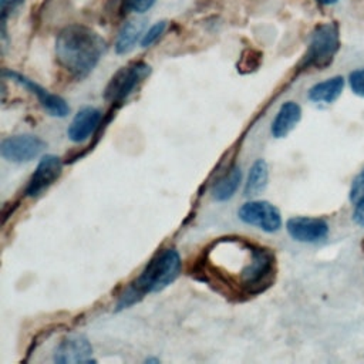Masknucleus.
Returning a JSON list of instances; mask_svg holds the SVG:
<instances>
[{
  "instance_id": "obj_1",
  "label": "nucleus",
  "mask_w": 364,
  "mask_h": 364,
  "mask_svg": "<svg viewBox=\"0 0 364 364\" xmlns=\"http://www.w3.org/2000/svg\"><path fill=\"white\" fill-rule=\"evenodd\" d=\"M107 50L104 38L82 24L64 27L55 38L58 64L75 80L85 78Z\"/></svg>"
},
{
  "instance_id": "obj_2",
  "label": "nucleus",
  "mask_w": 364,
  "mask_h": 364,
  "mask_svg": "<svg viewBox=\"0 0 364 364\" xmlns=\"http://www.w3.org/2000/svg\"><path fill=\"white\" fill-rule=\"evenodd\" d=\"M182 262L175 247L161 249L142 269L139 276L129 283L135 293L141 297L149 293H158L172 284L181 273Z\"/></svg>"
},
{
  "instance_id": "obj_3",
  "label": "nucleus",
  "mask_w": 364,
  "mask_h": 364,
  "mask_svg": "<svg viewBox=\"0 0 364 364\" xmlns=\"http://www.w3.org/2000/svg\"><path fill=\"white\" fill-rule=\"evenodd\" d=\"M340 46L338 40V30L337 26L333 23H323L318 24L310 37L307 51L303 57L301 65L304 68H317L321 70L327 67Z\"/></svg>"
},
{
  "instance_id": "obj_4",
  "label": "nucleus",
  "mask_w": 364,
  "mask_h": 364,
  "mask_svg": "<svg viewBox=\"0 0 364 364\" xmlns=\"http://www.w3.org/2000/svg\"><path fill=\"white\" fill-rule=\"evenodd\" d=\"M152 68L144 61H134L125 67H121L109 80L104 90V98L112 105L119 107L134 90L149 77Z\"/></svg>"
},
{
  "instance_id": "obj_5",
  "label": "nucleus",
  "mask_w": 364,
  "mask_h": 364,
  "mask_svg": "<svg viewBox=\"0 0 364 364\" xmlns=\"http://www.w3.org/2000/svg\"><path fill=\"white\" fill-rule=\"evenodd\" d=\"M239 219L250 226L273 233L282 228L280 210L267 200H249L237 209Z\"/></svg>"
},
{
  "instance_id": "obj_6",
  "label": "nucleus",
  "mask_w": 364,
  "mask_h": 364,
  "mask_svg": "<svg viewBox=\"0 0 364 364\" xmlns=\"http://www.w3.org/2000/svg\"><path fill=\"white\" fill-rule=\"evenodd\" d=\"M46 142L33 134H17L4 138L0 144V155L14 164L30 162L46 148Z\"/></svg>"
},
{
  "instance_id": "obj_7",
  "label": "nucleus",
  "mask_w": 364,
  "mask_h": 364,
  "mask_svg": "<svg viewBox=\"0 0 364 364\" xmlns=\"http://www.w3.org/2000/svg\"><path fill=\"white\" fill-rule=\"evenodd\" d=\"M3 75L13 80L14 82L20 84L26 90H28L31 94H34L40 102V105L51 115V117H58L64 118L70 114V107L64 98H61L57 94H51L47 90H44L41 85H38L36 81L30 80L28 77L13 71V70H4Z\"/></svg>"
},
{
  "instance_id": "obj_8",
  "label": "nucleus",
  "mask_w": 364,
  "mask_h": 364,
  "mask_svg": "<svg viewBox=\"0 0 364 364\" xmlns=\"http://www.w3.org/2000/svg\"><path fill=\"white\" fill-rule=\"evenodd\" d=\"M63 172V161L60 156L48 154L41 156L37 168L28 179V183L24 189V195L28 198H36L48 189Z\"/></svg>"
},
{
  "instance_id": "obj_9",
  "label": "nucleus",
  "mask_w": 364,
  "mask_h": 364,
  "mask_svg": "<svg viewBox=\"0 0 364 364\" xmlns=\"http://www.w3.org/2000/svg\"><path fill=\"white\" fill-rule=\"evenodd\" d=\"M53 360L58 364L97 363L92 358V346L82 334H73L63 338L53 353Z\"/></svg>"
},
{
  "instance_id": "obj_10",
  "label": "nucleus",
  "mask_w": 364,
  "mask_h": 364,
  "mask_svg": "<svg viewBox=\"0 0 364 364\" xmlns=\"http://www.w3.org/2000/svg\"><path fill=\"white\" fill-rule=\"evenodd\" d=\"M286 230L291 239L303 243H314L328 235V225L321 218L294 216L287 219Z\"/></svg>"
},
{
  "instance_id": "obj_11",
  "label": "nucleus",
  "mask_w": 364,
  "mask_h": 364,
  "mask_svg": "<svg viewBox=\"0 0 364 364\" xmlns=\"http://www.w3.org/2000/svg\"><path fill=\"white\" fill-rule=\"evenodd\" d=\"M102 121V114L98 108L87 105L78 109L71 124L67 128V136L73 142H84L92 134H95Z\"/></svg>"
},
{
  "instance_id": "obj_12",
  "label": "nucleus",
  "mask_w": 364,
  "mask_h": 364,
  "mask_svg": "<svg viewBox=\"0 0 364 364\" xmlns=\"http://www.w3.org/2000/svg\"><path fill=\"white\" fill-rule=\"evenodd\" d=\"M301 118V108L294 101H286L280 105L274 119L272 121V135L277 139L284 138L293 131V128L299 124Z\"/></svg>"
},
{
  "instance_id": "obj_13",
  "label": "nucleus",
  "mask_w": 364,
  "mask_h": 364,
  "mask_svg": "<svg viewBox=\"0 0 364 364\" xmlns=\"http://www.w3.org/2000/svg\"><path fill=\"white\" fill-rule=\"evenodd\" d=\"M242 182V169L237 164H233L225 173H222L218 181L213 183L210 193L216 202H226L229 200Z\"/></svg>"
},
{
  "instance_id": "obj_14",
  "label": "nucleus",
  "mask_w": 364,
  "mask_h": 364,
  "mask_svg": "<svg viewBox=\"0 0 364 364\" xmlns=\"http://www.w3.org/2000/svg\"><path fill=\"white\" fill-rule=\"evenodd\" d=\"M145 27V20L142 18H131L121 27L117 41H115V51L118 54H127L129 53L139 37H142V31Z\"/></svg>"
},
{
  "instance_id": "obj_15",
  "label": "nucleus",
  "mask_w": 364,
  "mask_h": 364,
  "mask_svg": "<svg viewBox=\"0 0 364 364\" xmlns=\"http://www.w3.org/2000/svg\"><path fill=\"white\" fill-rule=\"evenodd\" d=\"M343 88H344V78L340 75L331 77L326 81H321L313 85L309 90V100L313 102L331 104L340 97Z\"/></svg>"
},
{
  "instance_id": "obj_16",
  "label": "nucleus",
  "mask_w": 364,
  "mask_h": 364,
  "mask_svg": "<svg viewBox=\"0 0 364 364\" xmlns=\"http://www.w3.org/2000/svg\"><path fill=\"white\" fill-rule=\"evenodd\" d=\"M269 181V166L267 162L262 158L256 159L249 169V175L245 183V195L256 196L264 191Z\"/></svg>"
},
{
  "instance_id": "obj_17",
  "label": "nucleus",
  "mask_w": 364,
  "mask_h": 364,
  "mask_svg": "<svg viewBox=\"0 0 364 364\" xmlns=\"http://www.w3.org/2000/svg\"><path fill=\"white\" fill-rule=\"evenodd\" d=\"M262 61V53L255 51V50H245L237 61V71L242 74H247L252 73L255 70H257V67L260 65Z\"/></svg>"
},
{
  "instance_id": "obj_18",
  "label": "nucleus",
  "mask_w": 364,
  "mask_h": 364,
  "mask_svg": "<svg viewBox=\"0 0 364 364\" xmlns=\"http://www.w3.org/2000/svg\"><path fill=\"white\" fill-rule=\"evenodd\" d=\"M165 28H166V21L165 20H161V21H156L155 24H152L148 28V31L144 33V36L141 38V47L146 48V47L152 46L164 34Z\"/></svg>"
},
{
  "instance_id": "obj_19",
  "label": "nucleus",
  "mask_w": 364,
  "mask_h": 364,
  "mask_svg": "<svg viewBox=\"0 0 364 364\" xmlns=\"http://www.w3.org/2000/svg\"><path fill=\"white\" fill-rule=\"evenodd\" d=\"M348 82L354 94L364 97V68L353 71L348 77Z\"/></svg>"
},
{
  "instance_id": "obj_20",
  "label": "nucleus",
  "mask_w": 364,
  "mask_h": 364,
  "mask_svg": "<svg viewBox=\"0 0 364 364\" xmlns=\"http://www.w3.org/2000/svg\"><path fill=\"white\" fill-rule=\"evenodd\" d=\"M363 198H364V171L355 176V179L353 181V185H351V191H350L351 202L357 203Z\"/></svg>"
},
{
  "instance_id": "obj_21",
  "label": "nucleus",
  "mask_w": 364,
  "mask_h": 364,
  "mask_svg": "<svg viewBox=\"0 0 364 364\" xmlns=\"http://www.w3.org/2000/svg\"><path fill=\"white\" fill-rule=\"evenodd\" d=\"M155 0H124V7L134 13H145L154 6Z\"/></svg>"
},
{
  "instance_id": "obj_22",
  "label": "nucleus",
  "mask_w": 364,
  "mask_h": 364,
  "mask_svg": "<svg viewBox=\"0 0 364 364\" xmlns=\"http://www.w3.org/2000/svg\"><path fill=\"white\" fill-rule=\"evenodd\" d=\"M353 220L358 226H364V198L355 203V208L353 212Z\"/></svg>"
},
{
  "instance_id": "obj_23",
  "label": "nucleus",
  "mask_w": 364,
  "mask_h": 364,
  "mask_svg": "<svg viewBox=\"0 0 364 364\" xmlns=\"http://www.w3.org/2000/svg\"><path fill=\"white\" fill-rule=\"evenodd\" d=\"M23 0H0V10H1V23L6 21V16L10 10H13L17 4H20Z\"/></svg>"
},
{
  "instance_id": "obj_24",
  "label": "nucleus",
  "mask_w": 364,
  "mask_h": 364,
  "mask_svg": "<svg viewBox=\"0 0 364 364\" xmlns=\"http://www.w3.org/2000/svg\"><path fill=\"white\" fill-rule=\"evenodd\" d=\"M317 1H320L321 4H333V3H336L337 0H317Z\"/></svg>"
},
{
  "instance_id": "obj_25",
  "label": "nucleus",
  "mask_w": 364,
  "mask_h": 364,
  "mask_svg": "<svg viewBox=\"0 0 364 364\" xmlns=\"http://www.w3.org/2000/svg\"><path fill=\"white\" fill-rule=\"evenodd\" d=\"M145 363H155V364H158V363H159V360H158V358L151 357V358H146V360H145Z\"/></svg>"
},
{
  "instance_id": "obj_26",
  "label": "nucleus",
  "mask_w": 364,
  "mask_h": 364,
  "mask_svg": "<svg viewBox=\"0 0 364 364\" xmlns=\"http://www.w3.org/2000/svg\"><path fill=\"white\" fill-rule=\"evenodd\" d=\"M361 249L364 250V239H363V242H361Z\"/></svg>"
}]
</instances>
